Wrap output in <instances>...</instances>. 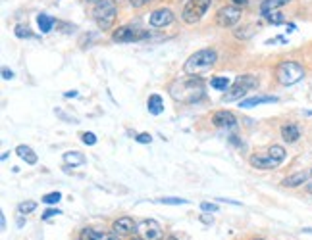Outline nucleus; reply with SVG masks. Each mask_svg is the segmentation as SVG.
<instances>
[{
	"label": "nucleus",
	"mask_w": 312,
	"mask_h": 240,
	"mask_svg": "<svg viewBox=\"0 0 312 240\" xmlns=\"http://www.w3.org/2000/svg\"><path fill=\"white\" fill-rule=\"evenodd\" d=\"M205 81L201 77H183V79H176L174 83H170L168 92L170 96L181 102V104H195L199 100L205 98Z\"/></svg>",
	"instance_id": "obj_1"
},
{
	"label": "nucleus",
	"mask_w": 312,
	"mask_h": 240,
	"mask_svg": "<svg viewBox=\"0 0 312 240\" xmlns=\"http://www.w3.org/2000/svg\"><path fill=\"white\" fill-rule=\"evenodd\" d=\"M216 60H218V54L212 48L197 50L195 54H191V56L187 58L183 69H185L187 75H199V73H203V71H206V69H210V67L214 66Z\"/></svg>",
	"instance_id": "obj_2"
},
{
	"label": "nucleus",
	"mask_w": 312,
	"mask_h": 240,
	"mask_svg": "<svg viewBox=\"0 0 312 240\" xmlns=\"http://www.w3.org/2000/svg\"><path fill=\"white\" fill-rule=\"evenodd\" d=\"M118 16V8L114 0H97L93 8V18L100 31H110Z\"/></svg>",
	"instance_id": "obj_3"
},
{
	"label": "nucleus",
	"mask_w": 312,
	"mask_h": 240,
	"mask_svg": "<svg viewBox=\"0 0 312 240\" xmlns=\"http://www.w3.org/2000/svg\"><path fill=\"white\" fill-rule=\"evenodd\" d=\"M258 86V79L254 75H239L235 79L231 86L225 90V94L222 96V102H233V100H241L245 94H249L253 88Z\"/></svg>",
	"instance_id": "obj_4"
},
{
	"label": "nucleus",
	"mask_w": 312,
	"mask_h": 240,
	"mask_svg": "<svg viewBox=\"0 0 312 240\" xmlns=\"http://www.w3.org/2000/svg\"><path fill=\"white\" fill-rule=\"evenodd\" d=\"M302 77H304V67L299 62H293V60H285L280 66L276 67V79L278 83L283 86H291L295 83H299Z\"/></svg>",
	"instance_id": "obj_5"
},
{
	"label": "nucleus",
	"mask_w": 312,
	"mask_h": 240,
	"mask_svg": "<svg viewBox=\"0 0 312 240\" xmlns=\"http://www.w3.org/2000/svg\"><path fill=\"white\" fill-rule=\"evenodd\" d=\"M210 4H212V0H187V4L183 6V12H181V19L185 21L187 25H195L205 18Z\"/></svg>",
	"instance_id": "obj_6"
},
{
	"label": "nucleus",
	"mask_w": 312,
	"mask_h": 240,
	"mask_svg": "<svg viewBox=\"0 0 312 240\" xmlns=\"http://www.w3.org/2000/svg\"><path fill=\"white\" fill-rule=\"evenodd\" d=\"M241 16H243V12L239 6H224L216 14V23L220 27H233L235 23L241 21Z\"/></svg>",
	"instance_id": "obj_7"
},
{
	"label": "nucleus",
	"mask_w": 312,
	"mask_h": 240,
	"mask_svg": "<svg viewBox=\"0 0 312 240\" xmlns=\"http://www.w3.org/2000/svg\"><path fill=\"white\" fill-rule=\"evenodd\" d=\"M137 234H139L143 240H162V236H164L160 223L154 219L141 221V223L137 225Z\"/></svg>",
	"instance_id": "obj_8"
},
{
	"label": "nucleus",
	"mask_w": 312,
	"mask_h": 240,
	"mask_svg": "<svg viewBox=\"0 0 312 240\" xmlns=\"http://www.w3.org/2000/svg\"><path fill=\"white\" fill-rule=\"evenodd\" d=\"M146 31H143V29H135V27H127V25H124V27H118L114 33H112V40L114 42H137V40H143V38H146Z\"/></svg>",
	"instance_id": "obj_9"
},
{
	"label": "nucleus",
	"mask_w": 312,
	"mask_h": 240,
	"mask_svg": "<svg viewBox=\"0 0 312 240\" xmlns=\"http://www.w3.org/2000/svg\"><path fill=\"white\" fill-rule=\"evenodd\" d=\"M174 19H176V16H174L172 10L160 8V10H154V12L150 14L148 21H150L152 27H166V25H170V23H174Z\"/></svg>",
	"instance_id": "obj_10"
},
{
	"label": "nucleus",
	"mask_w": 312,
	"mask_h": 240,
	"mask_svg": "<svg viewBox=\"0 0 312 240\" xmlns=\"http://www.w3.org/2000/svg\"><path fill=\"white\" fill-rule=\"evenodd\" d=\"M249 163H251L253 167H256V169L268 171V169H276V167H278L282 162H278L276 158H272L270 154L266 152V154H254V156H251Z\"/></svg>",
	"instance_id": "obj_11"
},
{
	"label": "nucleus",
	"mask_w": 312,
	"mask_h": 240,
	"mask_svg": "<svg viewBox=\"0 0 312 240\" xmlns=\"http://www.w3.org/2000/svg\"><path fill=\"white\" fill-rule=\"evenodd\" d=\"M212 123L216 127H222V129L224 127H233V125H237V117L227 110H220V112H216L212 115Z\"/></svg>",
	"instance_id": "obj_12"
},
{
	"label": "nucleus",
	"mask_w": 312,
	"mask_h": 240,
	"mask_svg": "<svg viewBox=\"0 0 312 240\" xmlns=\"http://www.w3.org/2000/svg\"><path fill=\"white\" fill-rule=\"evenodd\" d=\"M112 230H114L116 234H131L133 230H137V225L131 217H120V219L114 221Z\"/></svg>",
	"instance_id": "obj_13"
},
{
	"label": "nucleus",
	"mask_w": 312,
	"mask_h": 240,
	"mask_svg": "<svg viewBox=\"0 0 312 240\" xmlns=\"http://www.w3.org/2000/svg\"><path fill=\"white\" fill-rule=\"evenodd\" d=\"M312 175L310 171H299V173H293L289 177H285L282 181L283 186H289V188H295V186H301V184H306V181L310 179Z\"/></svg>",
	"instance_id": "obj_14"
},
{
	"label": "nucleus",
	"mask_w": 312,
	"mask_h": 240,
	"mask_svg": "<svg viewBox=\"0 0 312 240\" xmlns=\"http://www.w3.org/2000/svg\"><path fill=\"white\" fill-rule=\"evenodd\" d=\"M282 136L285 142H297L301 138V131L295 123H287L282 127Z\"/></svg>",
	"instance_id": "obj_15"
},
{
	"label": "nucleus",
	"mask_w": 312,
	"mask_h": 240,
	"mask_svg": "<svg viewBox=\"0 0 312 240\" xmlns=\"http://www.w3.org/2000/svg\"><path fill=\"white\" fill-rule=\"evenodd\" d=\"M16 154L20 156L21 160L25 163H29V165H33V163H37V154L33 152V148H29V146H25V144H20L18 148H16Z\"/></svg>",
	"instance_id": "obj_16"
},
{
	"label": "nucleus",
	"mask_w": 312,
	"mask_h": 240,
	"mask_svg": "<svg viewBox=\"0 0 312 240\" xmlns=\"http://www.w3.org/2000/svg\"><path fill=\"white\" fill-rule=\"evenodd\" d=\"M278 102L276 96H254V98H247L241 102V108H253V106H260V104H272Z\"/></svg>",
	"instance_id": "obj_17"
},
{
	"label": "nucleus",
	"mask_w": 312,
	"mask_h": 240,
	"mask_svg": "<svg viewBox=\"0 0 312 240\" xmlns=\"http://www.w3.org/2000/svg\"><path fill=\"white\" fill-rule=\"evenodd\" d=\"M146 108H148V112L152 115H160L164 112V102H162V98L160 94H152L148 96V102H146Z\"/></svg>",
	"instance_id": "obj_18"
},
{
	"label": "nucleus",
	"mask_w": 312,
	"mask_h": 240,
	"mask_svg": "<svg viewBox=\"0 0 312 240\" xmlns=\"http://www.w3.org/2000/svg\"><path fill=\"white\" fill-rule=\"evenodd\" d=\"M85 162H87V160H85V156L81 152H75V150H73V152L64 154V163H66L68 167L69 165H71V167H77V165H83Z\"/></svg>",
	"instance_id": "obj_19"
},
{
	"label": "nucleus",
	"mask_w": 312,
	"mask_h": 240,
	"mask_svg": "<svg viewBox=\"0 0 312 240\" xmlns=\"http://www.w3.org/2000/svg\"><path fill=\"white\" fill-rule=\"evenodd\" d=\"M291 0H262L260 4V14H268V12H274V10H280L282 6L289 4Z\"/></svg>",
	"instance_id": "obj_20"
},
{
	"label": "nucleus",
	"mask_w": 312,
	"mask_h": 240,
	"mask_svg": "<svg viewBox=\"0 0 312 240\" xmlns=\"http://www.w3.org/2000/svg\"><path fill=\"white\" fill-rule=\"evenodd\" d=\"M106 238H108V234L100 232V230H95V229H83L81 236H79V240H106Z\"/></svg>",
	"instance_id": "obj_21"
},
{
	"label": "nucleus",
	"mask_w": 312,
	"mask_h": 240,
	"mask_svg": "<svg viewBox=\"0 0 312 240\" xmlns=\"http://www.w3.org/2000/svg\"><path fill=\"white\" fill-rule=\"evenodd\" d=\"M37 25H39L41 33H49L50 29H52V25H54V19L50 18V16H47V14H41L39 18H37Z\"/></svg>",
	"instance_id": "obj_22"
},
{
	"label": "nucleus",
	"mask_w": 312,
	"mask_h": 240,
	"mask_svg": "<svg viewBox=\"0 0 312 240\" xmlns=\"http://www.w3.org/2000/svg\"><path fill=\"white\" fill-rule=\"evenodd\" d=\"M264 19L266 21H270L272 25H280V23H285V16H283L282 12H278V10H274V12H268V14H262Z\"/></svg>",
	"instance_id": "obj_23"
},
{
	"label": "nucleus",
	"mask_w": 312,
	"mask_h": 240,
	"mask_svg": "<svg viewBox=\"0 0 312 240\" xmlns=\"http://www.w3.org/2000/svg\"><path fill=\"white\" fill-rule=\"evenodd\" d=\"M210 86L216 88V90H227L231 83H229V79L227 77H214L212 81H210Z\"/></svg>",
	"instance_id": "obj_24"
},
{
	"label": "nucleus",
	"mask_w": 312,
	"mask_h": 240,
	"mask_svg": "<svg viewBox=\"0 0 312 240\" xmlns=\"http://www.w3.org/2000/svg\"><path fill=\"white\" fill-rule=\"evenodd\" d=\"M268 154H270L272 158H276L278 162H283V160H285V148L280 146V144H274V146H270Z\"/></svg>",
	"instance_id": "obj_25"
},
{
	"label": "nucleus",
	"mask_w": 312,
	"mask_h": 240,
	"mask_svg": "<svg viewBox=\"0 0 312 240\" xmlns=\"http://www.w3.org/2000/svg\"><path fill=\"white\" fill-rule=\"evenodd\" d=\"M35 210H37V202H31V200L21 202L20 206H18V211H20L21 215H27V213H31V211Z\"/></svg>",
	"instance_id": "obj_26"
},
{
	"label": "nucleus",
	"mask_w": 312,
	"mask_h": 240,
	"mask_svg": "<svg viewBox=\"0 0 312 240\" xmlns=\"http://www.w3.org/2000/svg\"><path fill=\"white\" fill-rule=\"evenodd\" d=\"M60 200H62V194H60V192H49V194L43 196V200L41 202H45V204L52 206V204H58Z\"/></svg>",
	"instance_id": "obj_27"
},
{
	"label": "nucleus",
	"mask_w": 312,
	"mask_h": 240,
	"mask_svg": "<svg viewBox=\"0 0 312 240\" xmlns=\"http://www.w3.org/2000/svg\"><path fill=\"white\" fill-rule=\"evenodd\" d=\"M160 204H166V206H185L189 204V200H183V198H160Z\"/></svg>",
	"instance_id": "obj_28"
},
{
	"label": "nucleus",
	"mask_w": 312,
	"mask_h": 240,
	"mask_svg": "<svg viewBox=\"0 0 312 240\" xmlns=\"http://www.w3.org/2000/svg\"><path fill=\"white\" fill-rule=\"evenodd\" d=\"M253 29L254 25H247V27H241L235 31V37L237 38H249L251 35H253Z\"/></svg>",
	"instance_id": "obj_29"
},
{
	"label": "nucleus",
	"mask_w": 312,
	"mask_h": 240,
	"mask_svg": "<svg viewBox=\"0 0 312 240\" xmlns=\"http://www.w3.org/2000/svg\"><path fill=\"white\" fill-rule=\"evenodd\" d=\"M135 140L139 144H150V142H152V136H150L148 133H141V134H137Z\"/></svg>",
	"instance_id": "obj_30"
},
{
	"label": "nucleus",
	"mask_w": 312,
	"mask_h": 240,
	"mask_svg": "<svg viewBox=\"0 0 312 240\" xmlns=\"http://www.w3.org/2000/svg\"><path fill=\"white\" fill-rule=\"evenodd\" d=\"M83 142L89 144V146H93V144H97V136H95V133H83Z\"/></svg>",
	"instance_id": "obj_31"
},
{
	"label": "nucleus",
	"mask_w": 312,
	"mask_h": 240,
	"mask_svg": "<svg viewBox=\"0 0 312 240\" xmlns=\"http://www.w3.org/2000/svg\"><path fill=\"white\" fill-rule=\"evenodd\" d=\"M16 35L20 38H23V37H31V31L27 27H23V25H18L16 27Z\"/></svg>",
	"instance_id": "obj_32"
},
{
	"label": "nucleus",
	"mask_w": 312,
	"mask_h": 240,
	"mask_svg": "<svg viewBox=\"0 0 312 240\" xmlns=\"http://www.w3.org/2000/svg\"><path fill=\"white\" fill-rule=\"evenodd\" d=\"M201 210L203 211H218V204H212V202H203V204H201Z\"/></svg>",
	"instance_id": "obj_33"
},
{
	"label": "nucleus",
	"mask_w": 312,
	"mask_h": 240,
	"mask_svg": "<svg viewBox=\"0 0 312 240\" xmlns=\"http://www.w3.org/2000/svg\"><path fill=\"white\" fill-rule=\"evenodd\" d=\"M148 2H152V0H129V6L131 8H143Z\"/></svg>",
	"instance_id": "obj_34"
},
{
	"label": "nucleus",
	"mask_w": 312,
	"mask_h": 240,
	"mask_svg": "<svg viewBox=\"0 0 312 240\" xmlns=\"http://www.w3.org/2000/svg\"><path fill=\"white\" fill-rule=\"evenodd\" d=\"M56 215H62V211L60 210H47L43 213V219H52V217H56Z\"/></svg>",
	"instance_id": "obj_35"
},
{
	"label": "nucleus",
	"mask_w": 312,
	"mask_h": 240,
	"mask_svg": "<svg viewBox=\"0 0 312 240\" xmlns=\"http://www.w3.org/2000/svg\"><path fill=\"white\" fill-rule=\"evenodd\" d=\"M2 77H4L6 81H10L12 77H14V73H12L10 69H6V67H4V69H2Z\"/></svg>",
	"instance_id": "obj_36"
},
{
	"label": "nucleus",
	"mask_w": 312,
	"mask_h": 240,
	"mask_svg": "<svg viewBox=\"0 0 312 240\" xmlns=\"http://www.w3.org/2000/svg\"><path fill=\"white\" fill-rule=\"evenodd\" d=\"M233 2V6H247L249 4V0H231Z\"/></svg>",
	"instance_id": "obj_37"
},
{
	"label": "nucleus",
	"mask_w": 312,
	"mask_h": 240,
	"mask_svg": "<svg viewBox=\"0 0 312 240\" xmlns=\"http://www.w3.org/2000/svg\"><path fill=\"white\" fill-rule=\"evenodd\" d=\"M0 229L6 230V219H4V215H0Z\"/></svg>",
	"instance_id": "obj_38"
},
{
	"label": "nucleus",
	"mask_w": 312,
	"mask_h": 240,
	"mask_svg": "<svg viewBox=\"0 0 312 240\" xmlns=\"http://www.w3.org/2000/svg\"><path fill=\"white\" fill-rule=\"evenodd\" d=\"M66 98H75V96H77V92H75V90H69V92H66Z\"/></svg>",
	"instance_id": "obj_39"
},
{
	"label": "nucleus",
	"mask_w": 312,
	"mask_h": 240,
	"mask_svg": "<svg viewBox=\"0 0 312 240\" xmlns=\"http://www.w3.org/2000/svg\"><path fill=\"white\" fill-rule=\"evenodd\" d=\"M106 240H120V236H118L116 232H112V234H108V238Z\"/></svg>",
	"instance_id": "obj_40"
},
{
	"label": "nucleus",
	"mask_w": 312,
	"mask_h": 240,
	"mask_svg": "<svg viewBox=\"0 0 312 240\" xmlns=\"http://www.w3.org/2000/svg\"><path fill=\"white\" fill-rule=\"evenodd\" d=\"M201 221H203V223H212V217H206V215H203Z\"/></svg>",
	"instance_id": "obj_41"
},
{
	"label": "nucleus",
	"mask_w": 312,
	"mask_h": 240,
	"mask_svg": "<svg viewBox=\"0 0 312 240\" xmlns=\"http://www.w3.org/2000/svg\"><path fill=\"white\" fill-rule=\"evenodd\" d=\"M306 190H308V192H310V194H312V181L308 182V184H306Z\"/></svg>",
	"instance_id": "obj_42"
},
{
	"label": "nucleus",
	"mask_w": 312,
	"mask_h": 240,
	"mask_svg": "<svg viewBox=\"0 0 312 240\" xmlns=\"http://www.w3.org/2000/svg\"><path fill=\"white\" fill-rule=\"evenodd\" d=\"M129 240H143V238H141V236L137 234V236H131V238H129Z\"/></svg>",
	"instance_id": "obj_43"
},
{
	"label": "nucleus",
	"mask_w": 312,
	"mask_h": 240,
	"mask_svg": "<svg viewBox=\"0 0 312 240\" xmlns=\"http://www.w3.org/2000/svg\"><path fill=\"white\" fill-rule=\"evenodd\" d=\"M168 240H177V238H176V236H170V238H168Z\"/></svg>",
	"instance_id": "obj_44"
},
{
	"label": "nucleus",
	"mask_w": 312,
	"mask_h": 240,
	"mask_svg": "<svg viewBox=\"0 0 312 240\" xmlns=\"http://www.w3.org/2000/svg\"><path fill=\"white\" fill-rule=\"evenodd\" d=\"M85 2H95V0H85Z\"/></svg>",
	"instance_id": "obj_45"
},
{
	"label": "nucleus",
	"mask_w": 312,
	"mask_h": 240,
	"mask_svg": "<svg viewBox=\"0 0 312 240\" xmlns=\"http://www.w3.org/2000/svg\"><path fill=\"white\" fill-rule=\"evenodd\" d=\"M256 240H264V238H256Z\"/></svg>",
	"instance_id": "obj_46"
},
{
	"label": "nucleus",
	"mask_w": 312,
	"mask_h": 240,
	"mask_svg": "<svg viewBox=\"0 0 312 240\" xmlns=\"http://www.w3.org/2000/svg\"><path fill=\"white\" fill-rule=\"evenodd\" d=\"M310 175H312V169H310Z\"/></svg>",
	"instance_id": "obj_47"
}]
</instances>
